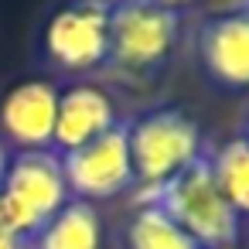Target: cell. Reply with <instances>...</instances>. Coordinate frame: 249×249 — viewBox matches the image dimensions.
Wrapping results in <instances>:
<instances>
[{
	"label": "cell",
	"mask_w": 249,
	"mask_h": 249,
	"mask_svg": "<svg viewBox=\"0 0 249 249\" xmlns=\"http://www.w3.org/2000/svg\"><path fill=\"white\" fill-rule=\"evenodd\" d=\"M181 41V11L157 0H109L106 72L126 86L154 82Z\"/></svg>",
	"instance_id": "obj_1"
},
{
	"label": "cell",
	"mask_w": 249,
	"mask_h": 249,
	"mask_svg": "<svg viewBox=\"0 0 249 249\" xmlns=\"http://www.w3.org/2000/svg\"><path fill=\"white\" fill-rule=\"evenodd\" d=\"M130 201L160 208L201 249H229L242 235V218L232 212V205L222 198V191L212 178L208 147L201 150L198 160H191L174 178H167L160 184H150V188H133Z\"/></svg>",
	"instance_id": "obj_2"
},
{
	"label": "cell",
	"mask_w": 249,
	"mask_h": 249,
	"mask_svg": "<svg viewBox=\"0 0 249 249\" xmlns=\"http://www.w3.org/2000/svg\"><path fill=\"white\" fill-rule=\"evenodd\" d=\"M126 143L133 164V188H150L174 178L208 147V140L201 137V123L181 106H157L130 120Z\"/></svg>",
	"instance_id": "obj_3"
},
{
	"label": "cell",
	"mask_w": 249,
	"mask_h": 249,
	"mask_svg": "<svg viewBox=\"0 0 249 249\" xmlns=\"http://www.w3.org/2000/svg\"><path fill=\"white\" fill-rule=\"evenodd\" d=\"M72 201L58 150H11L7 178L0 188V222L24 242Z\"/></svg>",
	"instance_id": "obj_4"
},
{
	"label": "cell",
	"mask_w": 249,
	"mask_h": 249,
	"mask_svg": "<svg viewBox=\"0 0 249 249\" xmlns=\"http://www.w3.org/2000/svg\"><path fill=\"white\" fill-rule=\"evenodd\" d=\"M109 0H65L48 18L41 52L58 72L86 75L106 65Z\"/></svg>",
	"instance_id": "obj_5"
},
{
	"label": "cell",
	"mask_w": 249,
	"mask_h": 249,
	"mask_svg": "<svg viewBox=\"0 0 249 249\" xmlns=\"http://www.w3.org/2000/svg\"><path fill=\"white\" fill-rule=\"evenodd\" d=\"M130 120H120L113 130L103 137L58 154L62 157V174L69 184V195L79 201H109L133 188V164H130V143H126Z\"/></svg>",
	"instance_id": "obj_6"
},
{
	"label": "cell",
	"mask_w": 249,
	"mask_h": 249,
	"mask_svg": "<svg viewBox=\"0 0 249 249\" xmlns=\"http://www.w3.org/2000/svg\"><path fill=\"white\" fill-rule=\"evenodd\" d=\"M198 62L225 92L249 89V11L232 7L212 14L198 28Z\"/></svg>",
	"instance_id": "obj_7"
},
{
	"label": "cell",
	"mask_w": 249,
	"mask_h": 249,
	"mask_svg": "<svg viewBox=\"0 0 249 249\" xmlns=\"http://www.w3.org/2000/svg\"><path fill=\"white\" fill-rule=\"evenodd\" d=\"M58 86L45 79L18 82L0 99V140L14 150H52Z\"/></svg>",
	"instance_id": "obj_8"
},
{
	"label": "cell",
	"mask_w": 249,
	"mask_h": 249,
	"mask_svg": "<svg viewBox=\"0 0 249 249\" xmlns=\"http://www.w3.org/2000/svg\"><path fill=\"white\" fill-rule=\"evenodd\" d=\"M120 123L116 103L103 86L92 82H75L69 89L58 92V113H55V140L52 150L65 154L75 150L96 137H103L106 130H113Z\"/></svg>",
	"instance_id": "obj_9"
},
{
	"label": "cell",
	"mask_w": 249,
	"mask_h": 249,
	"mask_svg": "<svg viewBox=\"0 0 249 249\" xmlns=\"http://www.w3.org/2000/svg\"><path fill=\"white\" fill-rule=\"evenodd\" d=\"M28 249H103V218L89 201H65L31 239Z\"/></svg>",
	"instance_id": "obj_10"
},
{
	"label": "cell",
	"mask_w": 249,
	"mask_h": 249,
	"mask_svg": "<svg viewBox=\"0 0 249 249\" xmlns=\"http://www.w3.org/2000/svg\"><path fill=\"white\" fill-rule=\"evenodd\" d=\"M212 178L222 191V198L232 205V212L242 218L249 215V140L242 133L222 140L218 147H208Z\"/></svg>",
	"instance_id": "obj_11"
},
{
	"label": "cell",
	"mask_w": 249,
	"mask_h": 249,
	"mask_svg": "<svg viewBox=\"0 0 249 249\" xmlns=\"http://www.w3.org/2000/svg\"><path fill=\"white\" fill-rule=\"evenodd\" d=\"M126 249H201L181 225L154 205H133L126 222Z\"/></svg>",
	"instance_id": "obj_12"
},
{
	"label": "cell",
	"mask_w": 249,
	"mask_h": 249,
	"mask_svg": "<svg viewBox=\"0 0 249 249\" xmlns=\"http://www.w3.org/2000/svg\"><path fill=\"white\" fill-rule=\"evenodd\" d=\"M0 249H28V242L21 235H14L4 222H0Z\"/></svg>",
	"instance_id": "obj_13"
},
{
	"label": "cell",
	"mask_w": 249,
	"mask_h": 249,
	"mask_svg": "<svg viewBox=\"0 0 249 249\" xmlns=\"http://www.w3.org/2000/svg\"><path fill=\"white\" fill-rule=\"evenodd\" d=\"M7 164H11V147L0 140V188H4V178H7Z\"/></svg>",
	"instance_id": "obj_14"
},
{
	"label": "cell",
	"mask_w": 249,
	"mask_h": 249,
	"mask_svg": "<svg viewBox=\"0 0 249 249\" xmlns=\"http://www.w3.org/2000/svg\"><path fill=\"white\" fill-rule=\"evenodd\" d=\"M157 4H164V7H174V11H178V7H184V4H191V0H157Z\"/></svg>",
	"instance_id": "obj_15"
},
{
	"label": "cell",
	"mask_w": 249,
	"mask_h": 249,
	"mask_svg": "<svg viewBox=\"0 0 249 249\" xmlns=\"http://www.w3.org/2000/svg\"><path fill=\"white\" fill-rule=\"evenodd\" d=\"M235 7H246V11H249V0H239V4H235Z\"/></svg>",
	"instance_id": "obj_16"
},
{
	"label": "cell",
	"mask_w": 249,
	"mask_h": 249,
	"mask_svg": "<svg viewBox=\"0 0 249 249\" xmlns=\"http://www.w3.org/2000/svg\"><path fill=\"white\" fill-rule=\"evenodd\" d=\"M242 137H246V140H249V120H246V130H242Z\"/></svg>",
	"instance_id": "obj_17"
},
{
	"label": "cell",
	"mask_w": 249,
	"mask_h": 249,
	"mask_svg": "<svg viewBox=\"0 0 249 249\" xmlns=\"http://www.w3.org/2000/svg\"><path fill=\"white\" fill-rule=\"evenodd\" d=\"M229 249H239V246H229Z\"/></svg>",
	"instance_id": "obj_18"
}]
</instances>
